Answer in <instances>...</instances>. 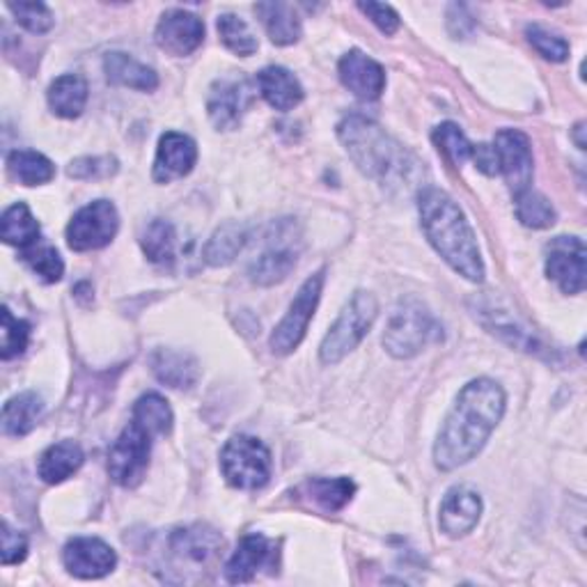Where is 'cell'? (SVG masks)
<instances>
[{
    "mask_svg": "<svg viewBox=\"0 0 587 587\" xmlns=\"http://www.w3.org/2000/svg\"><path fill=\"white\" fill-rule=\"evenodd\" d=\"M506 406V390L493 379H475L464 385L436 438L434 464L441 470H457L472 461L496 432Z\"/></svg>",
    "mask_w": 587,
    "mask_h": 587,
    "instance_id": "obj_1",
    "label": "cell"
},
{
    "mask_svg": "<svg viewBox=\"0 0 587 587\" xmlns=\"http://www.w3.org/2000/svg\"><path fill=\"white\" fill-rule=\"evenodd\" d=\"M423 230L436 253L470 283L485 281V262L478 239L461 207L441 188H423L417 195Z\"/></svg>",
    "mask_w": 587,
    "mask_h": 587,
    "instance_id": "obj_2",
    "label": "cell"
},
{
    "mask_svg": "<svg viewBox=\"0 0 587 587\" xmlns=\"http://www.w3.org/2000/svg\"><path fill=\"white\" fill-rule=\"evenodd\" d=\"M338 138L358 171L377 182H393L406 175L409 152H404L374 120L366 116H347L338 124Z\"/></svg>",
    "mask_w": 587,
    "mask_h": 587,
    "instance_id": "obj_3",
    "label": "cell"
},
{
    "mask_svg": "<svg viewBox=\"0 0 587 587\" xmlns=\"http://www.w3.org/2000/svg\"><path fill=\"white\" fill-rule=\"evenodd\" d=\"M441 338L443 326L427 311V305H423L417 298H404L390 313L383 333V347L393 358L409 360Z\"/></svg>",
    "mask_w": 587,
    "mask_h": 587,
    "instance_id": "obj_4",
    "label": "cell"
},
{
    "mask_svg": "<svg viewBox=\"0 0 587 587\" xmlns=\"http://www.w3.org/2000/svg\"><path fill=\"white\" fill-rule=\"evenodd\" d=\"M222 548V537L214 528L195 523L175 530L167 537V567L165 572L180 574L177 583L205 580V574L211 572L216 557Z\"/></svg>",
    "mask_w": 587,
    "mask_h": 587,
    "instance_id": "obj_5",
    "label": "cell"
},
{
    "mask_svg": "<svg viewBox=\"0 0 587 587\" xmlns=\"http://www.w3.org/2000/svg\"><path fill=\"white\" fill-rule=\"evenodd\" d=\"M379 315V303L370 292H356L343 307L319 347V360L324 366H338L370 333Z\"/></svg>",
    "mask_w": 587,
    "mask_h": 587,
    "instance_id": "obj_6",
    "label": "cell"
},
{
    "mask_svg": "<svg viewBox=\"0 0 587 587\" xmlns=\"http://www.w3.org/2000/svg\"><path fill=\"white\" fill-rule=\"evenodd\" d=\"M271 453L256 436H232L220 450V470L230 487L241 491H258L271 480Z\"/></svg>",
    "mask_w": 587,
    "mask_h": 587,
    "instance_id": "obj_7",
    "label": "cell"
},
{
    "mask_svg": "<svg viewBox=\"0 0 587 587\" xmlns=\"http://www.w3.org/2000/svg\"><path fill=\"white\" fill-rule=\"evenodd\" d=\"M324 283H326V269H319L315 275L307 278V281L301 285L298 294L294 296L292 305L287 315L281 319L271 333V351L278 356H287L292 354L305 338L307 326H311L315 313H317V305L324 292Z\"/></svg>",
    "mask_w": 587,
    "mask_h": 587,
    "instance_id": "obj_8",
    "label": "cell"
},
{
    "mask_svg": "<svg viewBox=\"0 0 587 587\" xmlns=\"http://www.w3.org/2000/svg\"><path fill=\"white\" fill-rule=\"evenodd\" d=\"M152 438L145 430L131 423L108 450L110 480L124 489H133L145 480L152 455Z\"/></svg>",
    "mask_w": 587,
    "mask_h": 587,
    "instance_id": "obj_9",
    "label": "cell"
},
{
    "mask_svg": "<svg viewBox=\"0 0 587 587\" xmlns=\"http://www.w3.org/2000/svg\"><path fill=\"white\" fill-rule=\"evenodd\" d=\"M120 214L110 200H95L80 207L67 226V243L76 253H90L116 239Z\"/></svg>",
    "mask_w": 587,
    "mask_h": 587,
    "instance_id": "obj_10",
    "label": "cell"
},
{
    "mask_svg": "<svg viewBox=\"0 0 587 587\" xmlns=\"http://www.w3.org/2000/svg\"><path fill=\"white\" fill-rule=\"evenodd\" d=\"M493 152L498 159V173L506 177L514 195L533 188L535 159L530 138L519 129H500L493 141Z\"/></svg>",
    "mask_w": 587,
    "mask_h": 587,
    "instance_id": "obj_11",
    "label": "cell"
},
{
    "mask_svg": "<svg viewBox=\"0 0 587 587\" xmlns=\"http://www.w3.org/2000/svg\"><path fill=\"white\" fill-rule=\"evenodd\" d=\"M587 273V250L578 237H555L546 246V275L565 294H580Z\"/></svg>",
    "mask_w": 587,
    "mask_h": 587,
    "instance_id": "obj_12",
    "label": "cell"
},
{
    "mask_svg": "<svg viewBox=\"0 0 587 587\" xmlns=\"http://www.w3.org/2000/svg\"><path fill=\"white\" fill-rule=\"evenodd\" d=\"M256 93L250 88L246 78H220L216 80L209 99H207V113L216 129L232 131L241 124L246 110L253 104Z\"/></svg>",
    "mask_w": 587,
    "mask_h": 587,
    "instance_id": "obj_13",
    "label": "cell"
},
{
    "mask_svg": "<svg viewBox=\"0 0 587 587\" xmlns=\"http://www.w3.org/2000/svg\"><path fill=\"white\" fill-rule=\"evenodd\" d=\"M67 572L83 580H97L108 576L118 565L113 546L99 537H74L63 551Z\"/></svg>",
    "mask_w": 587,
    "mask_h": 587,
    "instance_id": "obj_14",
    "label": "cell"
},
{
    "mask_svg": "<svg viewBox=\"0 0 587 587\" xmlns=\"http://www.w3.org/2000/svg\"><path fill=\"white\" fill-rule=\"evenodd\" d=\"M154 40L165 53L184 58V55L198 51L205 42V23L193 12L167 10L156 25Z\"/></svg>",
    "mask_w": 587,
    "mask_h": 587,
    "instance_id": "obj_15",
    "label": "cell"
},
{
    "mask_svg": "<svg viewBox=\"0 0 587 587\" xmlns=\"http://www.w3.org/2000/svg\"><path fill=\"white\" fill-rule=\"evenodd\" d=\"M482 517V498L470 487H455L445 493L438 510V528L447 537L459 540L472 533V528L480 523Z\"/></svg>",
    "mask_w": 587,
    "mask_h": 587,
    "instance_id": "obj_16",
    "label": "cell"
},
{
    "mask_svg": "<svg viewBox=\"0 0 587 587\" xmlns=\"http://www.w3.org/2000/svg\"><path fill=\"white\" fill-rule=\"evenodd\" d=\"M198 163V145L191 135L167 131L161 135L156 159H154V182L171 184L191 175V171Z\"/></svg>",
    "mask_w": 587,
    "mask_h": 587,
    "instance_id": "obj_17",
    "label": "cell"
},
{
    "mask_svg": "<svg viewBox=\"0 0 587 587\" xmlns=\"http://www.w3.org/2000/svg\"><path fill=\"white\" fill-rule=\"evenodd\" d=\"M278 546L264 535H246L226 565L228 583H250L262 569L275 567Z\"/></svg>",
    "mask_w": 587,
    "mask_h": 587,
    "instance_id": "obj_18",
    "label": "cell"
},
{
    "mask_svg": "<svg viewBox=\"0 0 587 587\" xmlns=\"http://www.w3.org/2000/svg\"><path fill=\"white\" fill-rule=\"evenodd\" d=\"M343 86L362 101H374L385 90L383 67L362 51H349L338 65Z\"/></svg>",
    "mask_w": 587,
    "mask_h": 587,
    "instance_id": "obj_19",
    "label": "cell"
},
{
    "mask_svg": "<svg viewBox=\"0 0 587 587\" xmlns=\"http://www.w3.org/2000/svg\"><path fill=\"white\" fill-rule=\"evenodd\" d=\"M281 232H278V243L275 237H271L269 246L262 250V253L253 260V264L248 267V275L250 281L260 287H271L283 283L285 278L294 271L296 260H298V250L294 248V243H287Z\"/></svg>",
    "mask_w": 587,
    "mask_h": 587,
    "instance_id": "obj_20",
    "label": "cell"
},
{
    "mask_svg": "<svg viewBox=\"0 0 587 587\" xmlns=\"http://www.w3.org/2000/svg\"><path fill=\"white\" fill-rule=\"evenodd\" d=\"M104 72L108 83L131 90H141V93H152L159 88V76L152 67L138 63L135 58L127 53L113 51L108 53L104 58Z\"/></svg>",
    "mask_w": 587,
    "mask_h": 587,
    "instance_id": "obj_21",
    "label": "cell"
},
{
    "mask_svg": "<svg viewBox=\"0 0 587 587\" xmlns=\"http://www.w3.org/2000/svg\"><path fill=\"white\" fill-rule=\"evenodd\" d=\"M258 90L275 110H292L303 101V86L285 67H264L258 74Z\"/></svg>",
    "mask_w": 587,
    "mask_h": 587,
    "instance_id": "obj_22",
    "label": "cell"
},
{
    "mask_svg": "<svg viewBox=\"0 0 587 587\" xmlns=\"http://www.w3.org/2000/svg\"><path fill=\"white\" fill-rule=\"evenodd\" d=\"M83 461H86V455H83L78 443L61 441L42 453L37 461V475L46 485H61L72 478Z\"/></svg>",
    "mask_w": 587,
    "mask_h": 587,
    "instance_id": "obj_23",
    "label": "cell"
},
{
    "mask_svg": "<svg viewBox=\"0 0 587 587\" xmlns=\"http://www.w3.org/2000/svg\"><path fill=\"white\" fill-rule=\"evenodd\" d=\"M88 80L78 74H65L51 83L46 93L48 106L58 118L74 120L78 118L88 104Z\"/></svg>",
    "mask_w": 587,
    "mask_h": 587,
    "instance_id": "obj_24",
    "label": "cell"
},
{
    "mask_svg": "<svg viewBox=\"0 0 587 587\" xmlns=\"http://www.w3.org/2000/svg\"><path fill=\"white\" fill-rule=\"evenodd\" d=\"M152 372L156 379L165 385L184 390L193 388L195 381L200 377L198 360H195L191 354L175 351V349H159L152 356Z\"/></svg>",
    "mask_w": 587,
    "mask_h": 587,
    "instance_id": "obj_25",
    "label": "cell"
},
{
    "mask_svg": "<svg viewBox=\"0 0 587 587\" xmlns=\"http://www.w3.org/2000/svg\"><path fill=\"white\" fill-rule=\"evenodd\" d=\"M256 12L260 14L267 35L275 46H292L301 40L303 25L296 10L287 3H258Z\"/></svg>",
    "mask_w": 587,
    "mask_h": 587,
    "instance_id": "obj_26",
    "label": "cell"
},
{
    "mask_svg": "<svg viewBox=\"0 0 587 587\" xmlns=\"http://www.w3.org/2000/svg\"><path fill=\"white\" fill-rule=\"evenodd\" d=\"M42 413H44V402L37 393L28 390V393L14 395L3 406V421H0L3 423V434L14 438L31 434L37 427Z\"/></svg>",
    "mask_w": 587,
    "mask_h": 587,
    "instance_id": "obj_27",
    "label": "cell"
},
{
    "mask_svg": "<svg viewBox=\"0 0 587 587\" xmlns=\"http://www.w3.org/2000/svg\"><path fill=\"white\" fill-rule=\"evenodd\" d=\"M250 239V228L243 226V222H226V226H220L211 239L205 246V262L209 267H228L232 264L241 250L246 248Z\"/></svg>",
    "mask_w": 587,
    "mask_h": 587,
    "instance_id": "obj_28",
    "label": "cell"
},
{
    "mask_svg": "<svg viewBox=\"0 0 587 587\" xmlns=\"http://www.w3.org/2000/svg\"><path fill=\"white\" fill-rule=\"evenodd\" d=\"M475 317H480V322L493 333L498 335V338H502L506 343H510L512 347L521 349V351H528V354H540L544 351L542 345L535 340V335L530 333L528 328H523L512 315L502 313V311H496V307H485L480 305L478 313H475Z\"/></svg>",
    "mask_w": 587,
    "mask_h": 587,
    "instance_id": "obj_29",
    "label": "cell"
},
{
    "mask_svg": "<svg viewBox=\"0 0 587 587\" xmlns=\"http://www.w3.org/2000/svg\"><path fill=\"white\" fill-rule=\"evenodd\" d=\"M40 222L25 203L8 207L3 218H0V237L8 246H17L19 250H28L40 243Z\"/></svg>",
    "mask_w": 587,
    "mask_h": 587,
    "instance_id": "obj_30",
    "label": "cell"
},
{
    "mask_svg": "<svg viewBox=\"0 0 587 587\" xmlns=\"http://www.w3.org/2000/svg\"><path fill=\"white\" fill-rule=\"evenodd\" d=\"M303 493L324 512H340L351 502L356 485L349 478H313L303 485Z\"/></svg>",
    "mask_w": 587,
    "mask_h": 587,
    "instance_id": "obj_31",
    "label": "cell"
},
{
    "mask_svg": "<svg viewBox=\"0 0 587 587\" xmlns=\"http://www.w3.org/2000/svg\"><path fill=\"white\" fill-rule=\"evenodd\" d=\"M138 427L145 430L150 436H167L173 432L175 415L167 400L159 393H148L133 404V421Z\"/></svg>",
    "mask_w": 587,
    "mask_h": 587,
    "instance_id": "obj_32",
    "label": "cell"
},
{
    "mask_svg": "<svg viewBox=\"0 0 587 587\" xmlns=\"http://www.w3.org/2000/svg\"><path fill=\"white\" fill-rule=\"evenodd\" d=\"M141 248L152 264L171 267L175 262L177 250V232L171 220L156 218L141 235Z\"/></svg>",
    "mask_w": 587,
    "mask_h": 587,
    "instance_id": "obj_33",
    "label": "cell"
},
{
    "mask_svg": "<svg viewBox=\"0 0 587 587\" xmlns=\"http://www.w3.org/2000/svg\"><path fill=\"white\" fill-rule=\"evenodd\" d=\"M8 171L23 186H42L55 177V165L40 152L14 150L8 154Z\"/></svg>",
    "mask_w": 587,
    "mask_h": 587,
    "instance_id": "obj_34",
    "label": "cell"
},
{
    "mask_svg": "<svg viewBox=\"0 0 587 587\" xmlns=\"http://www.w3.org/2000/svg\"><path fill=\"white\" fill-rule=\"evenodd\" d=\"M514 203H517V216L525 228L546 230V228L555 226L557 214H555L551 200L540 191L528 188V191L514 195Z\"/></svg>",
    "mask_w": 587,
    "mask_h": 587,
    "instance_id": "obj_35",
    "label": "cell"
},
{
    "mask_svg": "<svg viewBox=\"0 0 587 587\" xmlns=\"http://www.w3.org/2000/svg\"><path fill=\"white\" fill-rule=\"evenodd\" d=\"M218 35L232 53L241 55V58H248V55H253L258 51V37L250 31L248 23L237 17V14H220L218 17Z\"/></svg>",
    "mask_w": 587,
    "mask_h": 587,
    "instance_id": "obj_36",
    "label": "cell"
},
{
    "mask_svg": "<svg viewBox=\"0 0 587 587\" xmlns=\"http://www.w3.org/2000/svg\"><path fill=\"white\" fill-rule=\"evenodd\" d=\"M21 258L23 262L31 267V271L35 275H40L44 283H58L63 281L65 275V262L61 258L58 250H55L53 246H33L28 250H21Z\"/></svg>",
    "mask_w": 587,
    "mask_h": 587,
    "instance_id": "obj_37",
    "label": "cell"
},
{
    "mask_svg": "<svg viewBox=\"0 0 587 587\" xmlns=\"http://www.w3.org/2000/svg\"><path fill=\"white\" fill-rule=\"evenodd\" d=\"M432 141L438 148V152L457 167L470 159L472 145L468 143V138L464 135V131L455 122L438 124L432 133Z\"/></svg>",
    "mask_w": 587,
    "mask_h": 587,
    "instance_id": "obj_38",
    "label": "cell"
},
{
    "mask_svg": "<svg viewBox=\"0 0 587 587\" xmlns=\"http://www.w3.org/2000/svg\"><path fill=\"white\" fill-rule=\"evenodd\" d=\"M31 343V324L17 319L10 307H3V326H0V358L12 360L21 356Z\"/></svg>",
    "mask_w": 587,
    "mask_h": 587,
    "instance_id": "obj_39",
    "label": "cell"
},
{
    "mask_svg": "<svg viewBox=\"0 0 587 587\" xmlns=\"http://www.w3.org/2000/svg\"><path fill=\"white\" fill-rule=\"evenodd\" d=\"M525 37L530 44H533V48L542 55V58H546L551 63H565L567 61V55H569L567 40L553 33V31H548V28L537 25V23L528 25Z\"/></svg>",
    "mask_w": 587,
    "mask_h": 587,
    "instance_id": "obj_40",
    "label": "cell"
},
{
    "mask_svg": "<svg viewBox=\"0 0 587 587\" xmlns=\"http://www.w3.org/2000/svg\"><path fill=\"white\" fill-rule=\"evenodd\" d=\"M8 10L28 33L44 35L55 25V17L46 3H8Z\"/></svg>",
    "mask_w": 587,
    "mask_h": 587,
    "instance_id": "obj_41",
    "label": "cell"
},
{
    "mask_svg": "<svg viewBox=\"0 0 587 587\" xmlns=\"http://www.w3.org/2000/svg\"><path fill=\"white\" fill-rule=\"evenodd\" d=\"M118 159L116 156H80L69 163L67 175L74 180H106L118 173Z\"/></svg>",
    "mask_w": 587,
    "mask_h": 587,
    "instance_id": "obj_42",
    "label": "cell"
},
{
    "mask_svg": "<svg viewBox=\"0 0 587 587\" xmlns=\"http://www.w3.org/2000/svg\"><path fill=\"white\" fill-rule=\"evenodd\" d=\"M0 540H3V551H0V555H3L6 567L19 565L25 561L28 540L23 533H19V530H14L8 521L3 523V533H0Z\"/></svg>",
    "mask_w": 587,
    "mask_h": 587,
    "instance_id": "obj_43",
    "label": "cell"
},
{
    "mask_svg": "<svg viewBox=\"0 0 587 587\" xmlns=\"http://www.w3.org/2000/svg\"><path fill=\"white\" fill-rule=\"evenodd\" d=\"M358 10L366 14L383 35H395L400 31V14L383 3H358Z\"/></svg>",
    "mask_w": 587,
    "mask_h": 587,
    "instance_id": "obj_44",
    "label": "cell"
},
{
    "mask_svg": "<svg viewBox=\"0 0 587 587\" xmlns=\"http://www.w3.org/2000/svg\"><path fill=\"white\" fill-rule=\"evenodd\" d=\"M470 159H472L475 167H478L480 173H485V175H489V177L498 175V159H496L493 145H487V143L472 145V150H470Z\"/></svg>",
    "mask_w": 587,
    "mask_h": 587,
    "instance_id": "obj_45",
    "label": "cell"
},
{
    "mask_svg": "<svg viewBox=\"0 0 587 587\" xmlns=\"http://www.w3.org/2000/svg\"><path fill=\"white\" fill-rule=\"evenodd\" d=\"M583 127H585L583 122L576 127V143H578V148H580V150H585V141H583Z\"/></svg>",
    "mask_w": 587,
    "mask_h": 587,
    "instance_id": "obj_46",
    "label": "cell"
}]
</instances>
